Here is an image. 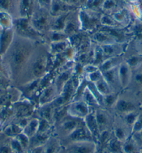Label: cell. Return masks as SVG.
Listing matches in <instances>:
<instances>
[{
    "label": "cell",
    "instance_id": "obj_34",
    "mask_svg": "<svg viewBox=\"0 0 142 153\" xmlns=\"http://www.w3.org/2000/svg\"><path fill=\"white\" fill-rule=\"evenodd\" d=\"M31 0H20V18H31Z\"/></svg>",
    "mask_w": 142,
    "mask_h": 153
},
{
    "label": "cell",
    "instance_id": "obj_31",
    "mask_svg": "<svg viewBox=\"0 0 142 153\" xmlns=\"http://www.w3.org/2000/svg\"><path fill=\"white\" fill-rule=\"evenodd\" d=\"M107 147L106 150L111 153H123L122 149V142L118 141L117 139L113 136V138L109 139L106 142Z\"/></svg>",
    "mask_w": 142,
    "mask_h": 153
},
{
    "label": "cell",
    "instance_id": "obj_32",
    "mask_svg": "<svg viewBox=\"0 0 142 153\" xmlns=\"http://www.w3.org/2000/svg\"><path fill=\"white\" fill-rule=\"evenodd\" d=\"M0 28L1 29L13 28V20L8 12L0 11Z\"/></svg>",
    "mask_w": 142,
    "mask_h": 153
},
{
    "label": "cell",
    "instance_id": "obj_58",
    "mask_svg": "<svg viewBox=\"0 0 142 153\" xmlns=\"http://www.w3.org/2000/svg\"><path fill=\"white\" fill-rule=\"evenodd\" d=\"M103 153H111V152H109V151H107V150H104V152H103Z\"/></svg>",
    "mask_w": 142,
    "mask_h": 153
},
{
    "label": "cell",
    "instance_id": "obj_40",
    "mask_svg": "<svg viewBox=\"0 0 142 153\" xmlns=\"http://www.w3.org/2000/svg\"><path fill=\"white\" fill-rule=\"evenodd\" d=\"M49 38H50L51 42H54L67 40H68L69 38L63 31L50 30V34H49Z\"/></svg>",
    "mask_w": 142,
    "mask_h": 153
},
{
    "label": "cell",
    "instance_id": "obj_39",
    "mask_svg": "<svg viewBox=\"0 0 142 153\" xmlns=\"http://www.w3.org/2000/svg\"><path fill=\"white\" fill-rule=\"evenodd\" d=\"M106 59L105 55H104L102 49L100 45L97 46L94 50V58H93V61L91 62L92 64H94L96 66L99 67L102 63H103Z\"/></svg>",
    "mask_w": 142,
    "mask_h": 153
},
{
    "label": "cell",
    "instance_id": "obj_53",
    "mask_svg": "<svg viewBox=\"0 0 142 153\" xmlns=\"http://www.w3.org/2000/svg\"><path fill=\"white\" fill-rule=\"evenodd\" d=\"M0 153H14L10 146H2L0 148Z\"/></svg>",
    "mask_w": 142,
    "mask_h": 153
},
{
    "label": "cell",
    "instance_id": "obj_17",
    "mask_svg": "<svg viewBox=\"0 0 142 153\" xmlns=\"http://www.w3.org/2000/svg\"><path fill=\"white\" fill-rule=\"evenodd\" d=\"M84 123L86 128L88 129L90 133L94 137L95 141H97L100 137V131L94 111H91L86 116V118L84 119Z\"/></svg>",
    "mask_w": 142,
    "mask_h": 153
},
{
    "label": "cell",
    "instance_id": "obj_5",
    "mask_svg": "<svg viewBox=\"0 0 142 153\" xmlns=\"http://www.w3.org/2000/svg\"><path fill=\"white\" fill-rule=\"evenodd\" d=\"M30 71L35 79L43 78L47 73L48 68V58L45 55H39L31 63Z\"/></svg>",
    "mask_w": 142,
    "mask_h": 153
},
{
    "label": "cell",
    "instance_id": "obj_2",
    "mask_svg": "<svg viewBox=\"0 0 142 153\" xmlns=\"http://www.w3.org/2000/svg\"><path fill=\"white\" fill-rule=\"evenodd\" d=\"M83 122L84 120L74 118L68 114L67 117L65 116L62 120L59 121L57 127V134L59 137L65 138L77 129L80 125H82Z\"/></svg>",
    "mask_w": 142,
    "mask_h": 153
},
{
    "label": "cell",
    "instance_id": "obj_52",
    "mask_svg": "<svg viewBox=\"0 0 142 153\" xmlns=\"http://www.w3.org/2000/svg\"><path fill=\"white\" fill-rule=\"evenodd\" d=\"M38 1L43 8H50L52 0H38Z\"/></svg>",
    "mask_w": 142,
    "mask_h": 153
},
{
    "label": "cell",
    "instance_id": "obj_15",
    "mask_svg": "<svg viewBox=\"0 0 142 153\" xmlns=\"http://www.w3.org/2000/svg\"><path fill=\"white\" fill-rule=\"evenodd\" d=\"M94 113L98 125L100 134L103 131H107L108 127L110 125V121H111L109 114L105 109H96L94 111Z\"/></svg>",
    "mask_w": 142,
    "mask_h": 153
},
{
    "label": "cell",
    "instance_id": "obj_26",
    "mask_svg": "<svg viewBox=\"0 0 142 153\" xmlns=\"http://www.w3.org/2000/svg\"><path fill=\"white\" fill-rule=\"evenodd\" d=\"M132 84L137 91L139 92L142 91V65L137 68L132 70V79H131L130 86Z\"/></svg>",
    "mask_w": 142,
    "mask_h": 153
},
{
    "label": "cell",
    "instance_id": "obj_18",
    "mask_svg": "<svg viewBox=\"0 0 142 153\" xmlns=\"http://www.w3.org/2000/svg\"><path fill=\"white\" fill-rule=\"evenodd\" d=\"M73 8H74V6L67 5L61 0H52L50 10L52 16L57 17L64 13L70 12Z\"/></svg>",
    "mask_w": 142,
    "mask_h": 153
},
{
    "label": "cell",
    "instance_id": "obj_59",
    "mask_svg": "<svg viewBox=\"0 0 142 153\" xmlns=\"http://www.w3.org/2000/svg\"><path fill=\"white\" fill-rule=\"evenodd\" d=\"M140 5V8H141V16H142V4H139Z\"/></svg>",
    "mask_w": 142,
    "mask_h": 153
},
{
    "label": "cell",
    "instance_id": "obj_61",
    "mask_svg": "<svg viewBox=\"0 0 142 153\" xmlns=\"http://www.w3.org/2000/svg\"></svg>",
    "mask_w": 142,
    "mask_h": 153
},
{
    "label": "cell",
    "instance_id": "obj_22",
    "mask_svg": "<svg viewBox=\"0 0 142 153\" xmlns=\"http://www.w3.org/2000/svg\"><path fill=\"white\" fill-rule=\"evenodd\" d=\"M70 46H71V43H70L69 40L51 42L50 46V52L53 56L61 54L65 52Z\"/></svg>",
    "mask_w": 142,
    "mask_h": 153
},
{
    "label": "cell",
    "instance_id": "obj_4",
    "mask_svg": "<svg viewBox=\"0 0 142 153\" xmlns=\"http://www.w3.org/2000/svg\"><path fill=\"white\" fill-rule=\"evenodd\" d=\"M91 111V107L82 100L73 101L67 105V114L76 118L84 120Z\"/></svg>",
    "mask_w": 142,
    "mask_h": 153
},
{
    "label": "cell",
    "instance_id": "obj_37",
    "mask_svg": "<svg viewBox=\"0 0 142 153\" xmlns=\"http://www.w3.org/2000/svg\"><path fill=\"white\" fill-rule=\"evenodd\" d=\"M94 85L97 91H98L103 96L113 92V91H112V89L111 87H110L109 84L106 82L105 79L103 77L101 79H100L97 81V82L94 83Z\"/></svg>",
    "mask_w": 142,
    "mask_h": 153
},
{
    "label": "cell",
    "instance_id": "obj_8",
    "mask_svg": "<svg viewBox=\"0 0 142 153\" xmlns=\"http://www.w3.org/2000/svg\"><path fill=\"white\" fill-rule=\"evenodd\" d=\"M80 28L84 31H90L94 30L97 26L99 20L95 17L88 13L85 9H81L78 13Z\"/></svg>",
    "mask_w": 142,
    "mask_h": 153
},
{
    "label": "cell",
    "instance_id": "obj_47",
    "mask_svg": "<svg viewBox=\"0 0 142 153\" xmlns=\"http://www.w3.org/2000/svg\"><path fill=\"white\" fill-rule=\"evenodd\" d=\"M116 3L114 0H104L102 4V8L104 10H110L116 8Z\"/></svg>",
    "mask_w": 142,
    "mask_h": 153
},
{
    "label": "cell",
    "instance_id": "obj_42",
    "mask_svg": "<svg viewBox=\"0 0 142 153\" xmlns=\"http://www.w3.org/2000/svg\"><path fill=\"white\" fill-rule=\"evenodd\" d=\"M39 119V129H38L37 132H40V133L50 132L52 123H50L48 120H45V119L44 118H41Z\"/></svg>",
    "mask_w": 142,
    "mask_h": 153
},
{
    "label": "cell",
    "instance_id": "obj_20",
    "mask_svg": "<svg viewBox=\"0 0 142 153\" xmlns=\"http://www.w3.org/2000/svg\"><path fill=\"white\" fill-rule=\"evenodd\" d=\"M51 137V135L49 132L40 133L37 132L33 137L29 138V148H30L37 147V146H43L47 143L48 140Z\"/></svg>",
    "mask_w": 142,
    "mask_h": 153
},
{
    "label": "cell",
    "instance_id": "obj_38",
    "mask_svg": "<svg viewBox=\"0 0 142 153\" xmlns=\"http://www.w3.org/2000/svg\"><path fill=\"white\" fill-rule=\"evenodd\" d=\"M99 22L104 27H108V28H118V27L120 26L112 17L107 15H103L100 18Z\"/></svg>",
    "mask_w": 142,
    "mask_h": 153
},
{
    "label": "cell",
    "instance_id": "obj_60",
    "mask_svg": "<svg viewBox=\"0 0 142 153\" xmlns=\"http://www.w3.org/2000/svg\"><path fill=\"white\" fill-rule=\"evenodd\" d=\"M79 1H81V2H83V1H86L87 0H79Z\"/></svg>",
    "mask_w": 142,
    "mask_h": 153
},
{
    "label": "cell",
    "instance_id": "obj_23",
    "mask_svg": "<svg viewBox=\"0 0 142 153\" xmlns=\"http://www.w3.org/2000/svg\"><path fill=\"white\" fill-rule=\"evenodd\" d=\"M123 61H122L121 56H114L111 57V58L106 59L105 61H104V62L99 66V69L101 72L109 71L110 69L115 68L118 67Z\"/></svg>",
    "mask_w": 142,
    "mask_h": 153
},
{
    "label": "cell",
    "instance_id": "obj_44",
    "mask_svg": "<svg viewBox=\"0 0 142 153\" xmlns=\"http://www.w3.org/2000/svg\"><path fill=\"white\" fill-rule=\"evenodd\" d=\"M103 77V73L100 71V69H98L97 71L94 72V73L86 75V81L88 82L94 83H94L97 82L98 80L101 79Z\"/></svg>",
    "mask_w": 142,
    "mask_h": 153
},
{
    "label": "cell",
    "instance_id": "obj_27",
    "mask_svg": "<svg viewBox=\"0 0 142 153\" xmlns=\"http://www.w3.org/2000/svg\"><path fill=\"white\" fill-rule=\"evenodd\" d=\"M39 118H32L29 120L27 124L25 125L22 129V132L27 135L29 138H31L37 133L39 129Z\"/></svg>",
    "mask_w": 142,
    "mask_h": 153
},
{
    "label": "cell",
    "instance_id": "obj_28",
    "mask_svg": "<svg viewBox=\"0 0 142 153\" xmlns=\"http://www.w3.org/2000/svg\"><path fill=\"white\" fill-rule=\"evenodd\" d=\"M116 22L120 26H127L130 23V16L128 11L126 9H123L116 12L112 16Z\"/></svg>",
    "mask_w": 142,
    "mask_h": 153
},
{
    "label": "cell",
    "instance_id": "obj_36",
    "mask_svg": "<svg viewBox=\"0 0 142 153\" xmlns=\"http://www.w3.org/2000/svg\"><path fill=\"white\" fill-rule=\"evenodd\" d=\"M122 149L123 153H136L138 146L132 139V136L122 142Z\"/></svg>",
    "mask_w": 142,
    "mask_h": 153
},
{
    "label": "cell",
    "instance_id": "obj_24",
    "mask_svg": "<svg viewBox=\"0 0 142 153\" xmlns=\"http://www.w3.org/2000/svg\"><path fill=\"white\" fill-rule=\"evenodd\" d=\"M69 15L70 12H67L57 16L54 22L51 25V30L63 31L67 21L68 20Z\"/></svg>",
    "mask_w": 142,
    "mask_h": 153
},
{
    "label": "cell",
    "instance_id": "obj_33",
    "mask_svg": "<svg viewBox=\"0 0 142 153\" xmlns=\"http://www.w3.org/2000/svg\"><path fill=\"white\" fill-rule=\"evenodd\" d=\"M125 61L132 71V70L136 69L142 65V56L136 52L134 54L129 56L128 58Z\"/></svg>",
    "mask_w": 142,
    "mask_h": 153
},
{
    "label": "cell",
    "instance_id": "obj_35",
    "mask_svg": "<svg viewBox=\"0 0 142 153\" xmlns=\"http://www.w3.org/2000/svg\"><path fill=\"white\" fill-rule=\"evenodd\" d=\"M120 94L118 92H112L109 94L104 95L103 105L107 108H112L115 106Z\"/></svg>",
    "mask_w": 142,
    "mask_h": 153
},
{
    "label": "cell",
    "instance_id": "obj_9",
    "mask_svg": "<svg viewBox=\"0 0 142 153\" xmlns=\"http://www.w3.org/2000/svg\"><path fill=\"white\" fill-rule=\"evenodd\" d=\"M118 78L120 87L121 89L128 88L132 79V71L130 67L123 61L118 66Z\"/></svg>",
    "mask_w": 142,
    "mask_h": 153
},
{
    "label": "cell",
    "instance_id": "obj_41",
    "mask_svg": "<svg viewBox=\"0 0 142 153\" xmlns=\"http://www.w3.org/2000/svg\"><path fill=\"white\" fill-rule=\"evenodd\" d=\"M77 29L78 27H77V25H76V23L75 22H73V20H68L66 25H65V27L64 28V30H63V32L69 37L75 34V33H77Z\"/></svg>",
    "mask_w": 142,
    "mask_h": 153
},
{
    "label": "cell",
    "instance_id": "obj_6",
    "mask_svg": "<svg viewBox=\"0 0 142 153\" xmlns=\"http://www.w3.org/2000/svg\"><path fill=\"white\" fill-rule=\"evenodd\" d=\"M65 148L66 153H95L97 146L94 141H80L68 143Z\"/></svg>",
    "mask_w": 142,
    "mask_h": 153
},
{
    "label": "cell",
    "instance_id": "obj_43",
    "mask_svg": "<svg viewBox=\"0 0 142 153\" xmlns=\"http://www.w3.org/2000/svg\"><path fill=\"white\" fill-rule=\"evenodd\" d=\"M10 146L14 153H25V149L16 137H12L10 141Z\"/></svg>",
    "mask_w": 142,
    "mask_h": 153
},
{
    "label": "cell",
    "instance_id": "obj_14",
    "mask_svg": "<svg viewBox=\"0 0 142 153\" xmlns=\"http://www.w3.org/2000/svg\"><path fill=\"white\" fill-rule=\"evenodd\" d=\"M114 108L120 116L137 111V104L135 102L129 99L120 98V97Z\"/></svg>",
    "mask_w": 142,
    "mask_h": 153
},
{
    "label": "cell",
    "instance_id": "obj_55",
    "mask_svg": "<svg viewBox=\"0 0 142 153\" xmlns=\"http://www.w3.org/2000/svg\"><path fill=\"white\" fill-rule=\"evenodd\" d=\"M6 84V78L3 75V73L0 72V86H4Z\"/></svg>",
    "mask_w": 142,
    "mask_h": 153
},
{
    "label": "cell",
    "instance_id": "obj_57",
    "mask_svg": "<svg viewBox=\"0 0 142 153\" xmlns=\"http://www.w3.org/2000/svg\"><path fill=\"white\" fill-rule=\"evenodd\" d=\"M59 153H66V152H65V148L64 146H61V148L60 150H59Z\"/></svg>",
    "mask_w": 142,
    "mask_h": 153
},
{
    "label": "cell",
    "instance_id": "obj_45",
    "mask_svg": "<svg viewBox=\"0 0 142 153\" xmlns=\"http://www.w3.org/2000/svg\"><path fill=\"white\" fill-rule=\"evenodd\" d=\"M15 137L18 140V141L20 142L25 150L29 148V138L27 135H25L24 133L21 132Z\"/></svg>",
    "mask_w": 142,
    "mask_h": 153
},
{
    "label": "cell",
    "instance_id": "obj_56",
    "mask_svg": "<svg viewBox=\"0 0 142 153\" xmlns=\"http://www.w3.org/2000/svg\"><path fill=\"white\" fill-rule=\"evenodd\" d=\"M128 1H130L132 4H139V0H128Z\"/></svg>",
    "mask_w": 142,
    "mask_h": 153
},
{
    "label": "cell",
    "instance_id": "obj_10",
    "mask_svg": "<svg viewBox=\"0 0 142 153\" xmlns=\"http://www.w3.org/2000/svg\"><path fill=\"white\" fill-rule=\"evenodd\" d=\"M103 51L105 58H111V57L122 56V54L126 52L128 48V44L123 43H112L100 45Z\"/></svg>",
    "mask_w": 142,
    "mask_h": 153
},
{
    "label": "cell",
    "instance_id": "obj_11",
    "mask_svg": "<svg viewBox=\"0 0 142 153\" xmlns=\"http://www.w3.org/2000/svg\"><path fill=\"white\" fill-rule=\"evenodd\" d=\"M13 28L1 29L0 31V56H3L10 48L14 40Z\"/></svg>",
    "mask_w": 142,
    "mask_h": 153
},
{
    "label": "cell",
    "instance_id": "obj_7",
    "mask_svg": "<svg viewBox=\"0 0 142 153\" xmlns=\"http://www.w3.org/2000/svg\"><path fill=\"white\" fill-rule=\"evenodd\" d=\"M65 138L68 141V143L80 141H94L96 143L94 137L90 133L88 129L86 128L84 122Z\"/></svg>",
    "mask_w": 142,
    "mask_h": 153
},
{
    "label": "cell",
    "instance_id": "obj_48",
    "mask_svg": "<svg viewBox=\"0 0 142 153\" xmlns=\"http://www.w3.org/2000/svg\"><path fill=\"white\" fill-rule=\"evenodd\" d=\"M131 136H132L134 141L136 142L138 147L139 146H142V129L137 131V132L132 134Z\"/></svg>",
    "mask_w": 142,
    "mask_h": 153
},
{
    "label": "cell",
    "instance_id": "obj_13",
    "mask_svg": "<svg viewBox=\"0 0 142 153\" xmlns=\"http://www.w3.org/2000/svg\"><path fill=\"white\" fill-rule=\"evenodd\" d=\"M57 95H59V93L54 84L45 86L39 97V102L40 105L42 107L52 103L57 97Z\"/></svg>",
    "mask_w": 142,
    "mask_h": 153
},
{
    "label": "cell",
    "instance_id": "obj_51",
    "mask_svg": "<svg viewBox=\"0 0 142 153\" xmlns=\"http://www.w3.org/2000/svg\"><path fill=\"white\" fill-rule=\"evenodd\" d=\"M29 153H45V145L30 148Z\"/></svg>",
    "mask_w": 142,
    "mask_h": 153
},
{
    "label": "cell",
    "instance_id": "obj_46",
    "mask_svg": "<svg viewBox=\"0 0 142 153\" xmlns=\"http://www.w3.org/2000/svg\"><path fill=\"white\" fill-rule=\"evenodd\" d=\"M104 0H87L86 1V7L88 9L95 10L97 8H102V4H103Z\"/></svg>",
    "mask_w": 142,
    "mask_h": 153
},
{
    "label": "cell",
    "instance_id": "obj_1",
    "mask_svg": "<svg viewBox=\"0 0 142 153\" xmlns=\"http://www.w3.org/2000/svg\"><path fill=\"white\" fill-rule=\"evenodd\" d=\"M32 51L31 39L20 36L16 40L14 38L10 48L3 56H6L7 73L10 77L15 79L20 75L30 60Z\"/></svg>",
    "mask_w": 142,
    "mask_h": 153
},
{
    "label": "cell",
    "instance_id": "obj_54",
    "mask_svg": "<svg viewBox=\"0 0 142 153\" xmlns=\"http://www.w3.org/2000/svg\"><path fill=\"white\" fill-rule=\"evenodd\" d=\"M61 1L64 2L65 4H66L67 5L71 6H74L80 1L79 0H61Z\"/></svg>",
    "mask_w": 142,
    "mask_h": 153
},
{
    "label": "cell",
    "instance_id": "obj_49",
    "mask_svg": "<svg viewBox=\"0 0 142 153\" xmlns=\"http://www.w3.org/2000/svg\"><path fill=\"white\" fill-rule=\"evenodd\" d=\"M99 67L92 64V63H88V64H86L83 67V73H85L86 75H88V74L94 73V72L97 71Z\"/></svg>",
    "mask_w": 142,
    "mask_h": 153
},
{
    "label": "cell",
    "instance_id": "obj_16",
    "mask_svg": "<svg viewBox=\"0 0 142 153\" xmlns=\"http://www.w3.org/2000/svg\"><path fill=\"white\" fill-rule=\"evenodd\" d=\"M132 134L131 129L123 123H116L113 127V136L120 142H123Z\"/></svg>",
    "mask_w": 142,
    "mask_h": 153
},
{
    "label": "cell",
    "instance_id": "obj_19",
    "mask_svg": "<svg viewBox=\"0 0 142 153\" xmlns=\"http://www.w3.org/2000/svg\"><path fill=\"white\" fill-rule=\"evenodd\" d=\"M91 38L94 42H97V44H99V45L116 43V42L115 39H114L111 35H109V33L106 32L105 31L103 30V29L94 33V34H93Z\"/></svg>",
    "mask_w": 142,
    "mask_h": 153
},
{
    "label": "cell",
    "instance_id": "obj_12",
    "mask_svg": "<svg viewBox=\"0 0 142 153\" xmlns=\"http://www.w3.org/2000/svg\"><path fill=\"white\" fill-rule=\"evenodd\" d=\"M31 26L38 33H41L47 29L49 25V19L47 13L44 12H39L31 16Z\"/></svg>",
    "mask_w": 142,
    "mask_h": 153
},
{
    "label": "cell",
    "instance_id": "obj_25",
    "mask_svg": "<svg viewBox=\"0 0 142 153\" xmlns=\"http://www.w3.org/2000/svg\"><path fill=\"white\" fill-rule=\"evenodd\" d=\"M118 67L115 68L110 69L109 71L102 72L103 73V78L105 79L111 88L114 86H118L120 87L119 82H118Z\"/></svg>",
    "mask_w": 142,
    "mask_h": 153
},
{
    "label": "cell",
    "instance_id": "obj_21",
    "mask_svg": "<svg viewBox=\"0 0 142 153\" xmlns=\"http://www.w3.org/2000/svg\"><path fill=\"white\" fill-rule=\"evenodd\" d=\"M73 71V69H66L65 71L61 72V73L59 75V76L57 77L56 82L54 83V84L57 87L59 94L60 93L61 89L63 88V87L65 84V83L68 82V81L72 78Z\"/></svg>",
    "mask_w": 142,
    "mask_h": 153
},
{
    "label": "cell",
    "instance_id": "obj_29",
    "mask_svg": "<svg viewBox=\"0 0 142 153\" xmlns=\"http://www.w3.org/2000/svg\"><path fill=\"white\" fill-rule=\"evenodd\" d=\"M61 148L60 141L57 137H52L45 144V153H59Z\"/></svg>",
    "mask_w": 142,
    "mask_h": 153
},
{
    "label": "cell",
    "instance_id": "obj_30",
    "mask_svg": "<svg viewBox=\"0 0 142 153\" xmlns=\"http://www.w3.org/2000/svg\"><path fill=\"white\" fill-rule=\"evenodd\" d=\"M82 100H83L85 103L87 104L90 107H100V105L98 102L97 100V99L95 98L94 95L93 94L91 91L89 90V88H88L87 85H86V88H84V90L82 93Z\"/></svg>",
    "mask_w": 142,
    "mask_h": 153
},
{
    "label": "cell",
    "instance_id": "obj_3",
    "mask_svg": "<svg viewBox=\"0 0 142 153\" xmlns=\"http://www.w3.org/2000/svg\"><path fill=\"white\" fill-rule=\"evenodd\" d=\"M13 27L16 33L20 37L29 38L36 36L39 33L32 28L30 24V18H19L13 20Z\"/></svg>",
    "mask_w": 142,
    "mask_h": 153
},
{
    "label": "cell",
    "instance_id": "obj_50",
    "mask_svg": "<svg viewBox=\"0 0 142 153\" xmlns=\"http://www.w3.org/2000/svg\"><path fill=\"white\" fill-rule=\"evenodd\" d=\"M10 7V0H0V8L1 11L7 12Z\"/></svg>",
    "mask_w": 142,
    "mask_h": 153
}]
</instances>
